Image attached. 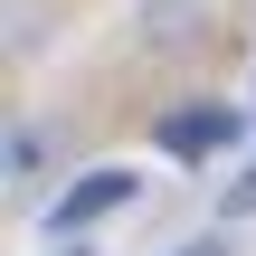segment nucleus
<instances>
[{
  "instance_id": "2",
  "label": "nucleus",
  "mask_w": 256,
  "mask_h": 256,
  "mask_svg": "<svg viewBox=\"0 0 256 256\" xmlns=\"http://www.w3.org/2000/svg\"><path fill=\"white\" fill-rule=\"evenodd\" d=\"M238 133H247V114H238V104H180V114H162V124H152V142H162L171 162H209V152H218V142H238Z\"/></svg>"
},
{
  "instance_id": "1",
  "label": "nucleus",
  "mask_w": 256,
  "mask_h": 256,
  "mask_svg": "<svg viewBox=\"0 0 256 256\" xmlns=\"http://www.w3.org/2000/svg\"><path fill=\"white\" fill-rule=\"evenodd\" d=\"M133 190H142L133 171H76V180H66V190L48 200V218H38V228H48V238H76V228H95L104 209H124Z\"/></svg>"
},
{
  "instance_id": "3",
  "label": "nucleus",
  "mask_w": 256,
  "mask_h": 256,
  "mask_svg": "<svg viewBox=\"0 0 256 256\" xmlns=\"http://www.w3.org/2000/svg\"><path fill=\"white\" fill-rule=\"evenodd\" d=\"M247 209H256V162L238 171V180H228V218H247Z\"/></svg>"
}]
</instances>
